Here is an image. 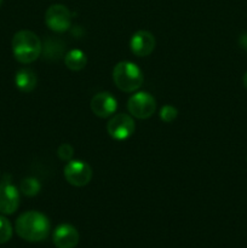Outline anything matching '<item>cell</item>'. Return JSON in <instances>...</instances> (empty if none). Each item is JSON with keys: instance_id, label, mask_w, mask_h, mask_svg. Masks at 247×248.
<instances>
[{"instance_id": "1", "label": "cell", "mask_w": 247, "mask_h": 248, "mask_svg": "<svg viewBox=\"0 0 247 248\" xmlns=\"http://www.w3.org/2000/svg\"><path fill=\"white\" fill-rule=\"evenodd\" d=\"M17 235L28 242H41L48 236L50 220L38 211H28L19 216L15 224Z\"/></svg>"}, {"instance_id": "2", "label": "cell", "mask_w": 247, "mask_h": 248, "mask_svg": "<svg viewBox=\"0 0 247 248\" xmlns=\"http://www.w3.org/2000/svg\"><path fill=\"white\" fill-rule=\"evenodd\" d=\"M12 52L22 64H29L38 60L43 51V44L35 33L19 31L12 38Z\"/></svg>"}, {"instance_id": "3", "label": "cell", "mask_w": 247, "mask_h": 248, "mask_svg": "<svg viewBox=\"0 0 247 248\" xmlns=\"http://www.w3.org/2000/svg\"><path fill=\"white\" fill-rule=\"evenodd\" d=\"M113 80L123 92L137 91L143 84V72L136 63L130 61L119 62L113 69Z\"/></svg>"}, {"instance_id": "4", "label": "cell", "mask_w": 247, "mask_h": 248, "mask_svg": "<svg viewBox=\"0 0 247 248\" xmlns=\"http://www.w3.org/2000/svg\"><path fill=\"white\" fill-rule=\"evenodd\" d=\"M127 109L128 113L133 118L144 119L150 118L156 110V101L149 92H137L133 96L130 97L127 101Z\"/></svg>"}, {"instance_id": "5", "label": "cell", "mask_w": 247, "mask_h": 248, "mask_svg": "<svg viewBox=\"0 0 247 248\" xmlns=\"http://www.w3.org/2000/svg\"><path fill=\"white\" fill-rule=\"evenodd\" d=\"M64 178L70 186H87L92 178V169L89 164L81 160H70L64 166Z\"/></svg>"}, {"instance_id": "6", "label": "cell", "mask_w": 247, "mask_h": 248, "mask_svg": "<svg viewBox=\"0 0 247 248\" xmlns=\"http://www.w3.org/2000/svg\"><path fill=\"white\" fill-rule=\"evenodd\" d=\"M45 23L51 31L63 33L72 26V14L64 5L53 4L46 10Z\"/></svg>"}, {"instance_id": "7", "label": "cell", "mask_w": 247, "mask_h": 248, "mask_svg": "<svg viewBox=\"0 0 247 248\" xmlns=\"http://www.w3.org/2000/svg\"><path fill=\"white\" fill-rule=\"evenodd\" d=\"M135 121L127 114H116L107 124V132L113 140H125L135 132Z\"/></svg>"}, {"instance_id": "8", "label": "cell", "mask_w": 247, "mask_h": 248, "mask_svg": "<svg viewBox=\"0 0 247 248\" xmlns=\"http://www.w3.org/2000/svg\"><path fill=\"white\" fill-rule=\"evenodd\" d=\"M19 206V190L10 179L0 182V213L12 215Z\"/></svg>"}, {"instance_id": "9", "label": "cell", "mask_w": 247, "mask_h": 248, "mask_svg": "<svg viewBox=\"0 0 247 248\" xmlns=\"http://www.w3.org/2000/svg\"><path fill=\"white\" fill-rule=\"evenodd\" d=\"M91 110L96 116L102 119L109 118L113 115L118 108V102L115 97L109 92H99L91 99Z\"/></svg>"}, {"instance_id": "10", "label": "cell", "mask_w": 247, "mask_h": 248, "mask_svg": "<svg viewBox=\"0 0 247 248\" xmlns=\"http://www.w3.org/2000/svg\"><path fill=\"white\" fill-rule=\"evenodd\" d=\"M155 38L147 31H138L130 40V50L137 57H147L154 51Z\"/></svg>"}, {"instance_id": "11", "label": "cell", "mask_w": 247, "mask_h": 248, "mask_svg": "<svg viewBox=\"0 0 247 248\" xmlns=\"http://www.w3.org/2000/svg\"><path fill=\"white\" fill-rule=\"evenodd\" d=\"M79 239V232L70 224H60L52 235L53 245L57 248H75Z\"/></svg>"}, {"instance_id": "12", "label": "cell", "mask_w": 247, "mask_h": 248, "mask_svg": "<svg viewBox=\"0 0 247 248\" xmlns=\"http://www.w3.org/2000/svg\"><path fill=\"white\" fill-rule=\"evenodd\" d=\"M15 84L16 87L22 92H31L36 87L38 84V78L36 74L29 68H22L15 75Z\"/></svg>"}, {"instance_id": "13", "label": "cell", "mask_w": 247, "mask_h": 248, "mask_svg": "<svg viewBox=\"0 0 247 248\" xmlns=\"http://www.w3.org/2000/svg\"><path fill=\"white\" fill-rule=\"evenodd\" d=\"M64 63L68 69L73 72H79L86 67L87 57L81 50L73 48L64 55Z\"/></svg>"}, {"instance_id": "14", "label": "cell", "mask_w": 247, "mask_h": 248, "mask_svg": "<svg viewBox=\"0 0 247 248\" xmlns=\"http://www.w3.org/2000/svg\"><path fill=\"white\" fill-rule=\"evenodd\" d=\"M63 52H64L63 44L60 40H55V39L45 40V44L43 45V51H41L45 60H58V58L62 57Z\"/></svg>"}, {"instance_id": "15", "label": "cell", "mask_w": 247, "mask_h": 248, "mask_svg": "<svg viewBox=\"0 0 247 248\" xmlns=\"http://www.w3.org/2000/svg\"><path fill=\"white\" fill-rule=\"evenodd\" d=\"M41 190V184L34 177H28V178H24L23 181L19 184V193H22L23 195L29 196H35L40 193Z\"/></svg>"}, {"instance_id": "16", "label": "cell", "mask_w": 247, "mask_h": 248, "mask_svg": "<svg viewBox=\"0 0 247 248\" xmlns=\"http://www.w3.org/2000/svg\"><path fill=\"white\" fill-rule=\"evenodd\" d=\"M12 237L11 223L4 216H0V245L6 244Z\"/></svg>"}, {"instance_id": "17", "label": "cell", "mask_w": 247, "mask_h": 248, "mask_svg": "<svg viewBox=\"0 0 247 248\" xmlns=\"http://www.w3.org/2000/svg\"><path fill=\"white\" fill-rule=\"evenodd\" d=\"M177 116H178V110L173 106H170V104L164 106L161 108V110H160V119L166 124L176 120Z\"/></svg>"}, {"instance_id": "18", "label": "cell", "mask_w": 247, "mask_h": 248, "mask_svg": "<svg viewBox=\"0 0 247 248\" xmlns=\"http://www.w3.org/2000/svg\"><path fill=\"white\" fill-rule=\"evenodd\" d=\"M57 155L62 161H70L73 155H74V148L70 144H68V143H63V144H61L60 147H58Z\"/></svg>"}, {"instance_id": "19", "label": "cell", "mask_w": 247, "mask_h": 248, "mask_svg": "<svg viewBox=\"0 0 247 248\" xmlns=\"http://www.w3.org/2000/svg\"><path fill=\"white\" fill-rule=\"evenodd\" d=\"M239 44L241 47L247 48V33L246 34H242L239 39Z\"/></svg>"}, {"instance_id": "20", "label": "cell", "mask_w": 247, "mask_h": 248, "mask_svg": "<svg viewBox=\"0 0 247 248\" xmlns=\"http://www.w3.org/2000/svg\"><path fill=\"white\" fill-rule=\"evenodd\" d=\"M242 82H244L245 89H247V72L244 74V78H242Z\"/></svg>"}, {"instance_id": "21", "label": "cell", "mask_w": 247, "mask_h": 248, "mask_svg": "<svg viewBox=\"0 0 247 248\" xmlns=\"http://www.w3.org/2000/svg\"><path fill=\"white\" fill-rule=\"evenodd\" d=\"M1 2H2V0H0V5H1Z\"/></svg>"}, {"instance_id": "22", "label": "cell", "mask_w": 247, "mask_h": 248, "mask_svg": "<svg viewBox=\"0 0 247 248\" xmlns=\"http://www.w3.org/2000/svg\"><path fill=\"white\" fill-rule=\"evenodd\" d=\"M246 161H247V159H246Z\"/></svg>"}]
</instances>
